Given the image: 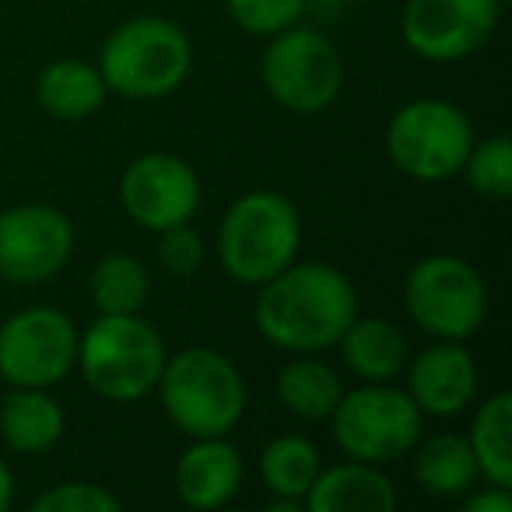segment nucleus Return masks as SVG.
I'll list each match as a JSON object with an SVG mask.
<instances>
[{
  "label": "nucleus",
  "mask_w": 512,
  "mask_h": 512,
  "mask_svg": "<svg viewBox=\"0 0 512 512\" xmlns=\"http://www.w3.org/2000/svg\"><path fill=\"white\" fill-rule=\"evenodd\" d=\"M355 316L358 292L351 278L323 260H292L256 288L253 302L260 337L288 355H323L337 348Z\"/></svg>",
  "instance_id": "f257e3e1"
},
{
  "label": "nucleus",
  "mask_w": 512,
  "mask_h": 512,
  "mask_svg": "<svg viewBox=\"0 0 512 512\" xmlns=\"http://www.w3.org/2000/svg\"><path fill=\"white\" fill-rule=\"evenodd\" d=\"M302 214L278 190H249L225 207L214 232V256L235 285L260 288L299 260Z\"/></svg>",
  "instance_id": "f03ea898"
},
{
  "label": "nucleus",
  "mask_w": 512,
  "mask_h": 512,
  "mask_svg": "<svg viewBox=\"0 0 512 512\" xmlns=\"http://www.w3.org/2000/svg\"><path fill=\"white\" fill-rule=\"evenodd\" d=\"M155 393L165 418L186 439L232 435L249 404V390L239 365L221 351L204 348V344H190V348H179L176 355L165 358Z\"/></svg>",
  "instance_id": "7ed1b4c3"
},
{
  "label": "nucleus",
  "mask_w": 512,
  "mask_h": 512,
  "mask_svg": "<svg viewBox=\"0 0 512 512\" xmlns=\"http://www.w3.org/2000/svg\"><path fill=\"white\" fill-rule=\"evenodd\" d=\"M193 67V43L183 25L162 15H141L116 25L99 53V74L109 95L158 102L183 88Z\"/></svg>",
  "instance_id": "20e7f679"
},
{
  "label": "nucleus",
  "mask_w": 512,
  "mask_h": 512,
  "mask_svg": "<svg viewBox=\"0 0 512 512\" xmlns=\"http://www.w3.org/2000/svg\"><path fill=\"white\" fill-rule=\"evenodd\" d=\"M165 341L141 313H99L78 337V365L85 386L113 404H137L162 376Z\"/></svg>",
  "instance_id": "39448f33"
},
{
  "label": "nucleus",
  "mask_w": 512,
  "mask_h": 512,
  "mask_svg": "<svg viewBox=\"0 0 512 512\" xmlns=\"http://www.w3.org/2000/svg\"><path fill=\"white\" fill-rule=\"evenodd\" d=\"M477 134L470 116L456 102L414 99L390 116L383 134L386 158L400 176L439 186L460 176Z\"/></svg>",
  "instance_id": "423d86ee"
},
{
  "label": "nucleus",
  "mask_w": 512,
  "mask_h": 512,
  "mask_svg": "<svg viewBox=\"0 0 512 512\" xmlns=\"http://www.w3.org/2000/svg\"><path fill=\"white\" fill-rule=\"evenodd\" d=\"M404 309L432 341L467 344L488 320V281L456 253H428L404 278Z\"/></svg>",
  "instance_id": "0eeeda50"
},
{
  "label": "nucleus",
  "mask_w": 512,
  "mask_h": 512,
  "mask_svg": "<svg viewBox=\"0 0 512 512\" xmlns=\"http://www.w3.org/2000/svg\"><path fill=\"white\" fill-rule=\"evenodd\" d=\"M327 421L344 456L376 467L411 456V449L425 435V414L397 383H362L355 390H344Z\"/></svg>",
  "instance_id": "6e6552de"
},
{
  "label": "nucleus",
  "mask_w": 512,
  "mask_h": 512,
  "mask_svg": "<svg viewBox=\"0 0 512 512\" xmlns=\"http://www.w3.org/2000/svg\"><path fill=\"white\" fill-rule=\"evenodd\" d=\"M260 78L281 109L309 116L330 109L344 92V60L334 39L299 22L267 39Z\"/></svg>",
  "instance_id": "1a4fd4ad"
},
{
  "label": "nucleus",
  "mask_w": 512,
  "mask_h": 512,
  "mask_svg": "<svg viewBox=\"0 0 512 512\" xmlns=\"http://www.w3.org/2000/svg\"><path fill=\"white\" fill-rule=\"evenodd\" d=\"M81 330L57 306H25L0 323V379L53 390L78 365Z\"/></svg>",
  "instance_id": "9d476101"
},
{
  "label": "nucleus",
  "mask_w": 512,
  "mask_h": 512,
  "mask_svg": "<svg viewBox=\"0 0 512 512\" xmlns=\"http://www.w3.org/2000/svg\"><path fill=\"white\" fill-rule=\"evenodd\" d=\"M78 232L60 207L29 200L0 211V281L43 285L71 264Z\"/></svg>",
  "instance_id": "9b49d317"
},
{
  "label": "nucleus",
  "mask_w": 512,
  "mask_h": 512,
  "mask_svg": "<svg viewBox=\"0 0 512 512\" xmlns=\"http://www.w3.org/2000/svg\"><path fill=\"white\" fill-rule=\"evenodd\" d=\"M502 11L498 0H407L400 11V36L414 57L456 64L474 57L495 36Z\"/></svg>",
  "instance_id": "f8f14e48"
},
{
  "label": "nucleus",
  "mask_w": 512,
  "mask_h": 512,
  "mask_svg": "<svg viewBox=\"0 0 512 512\" xmlns=\"http://www.w3.org/2000/svg\"><path fill=\"white\" fill-rule=\"evenodd\" d=\"M120 204L127 218L148 232L183 225L200 207V176L172 151H144L123 169Z\"/></svg>",
  "instance_id": "ddd939ff"
},
{
  "label": "nucleus",
  "mask_w": 512,
  "mask_h": 512,
  "mask_svg": "<svg viewBox=\"0 0 512 512\" xmlns=\"http://www.w3.org/2000/svg\"><path fill=\"white\" fill-rule=\"evenodd\" d=\"M404 390L425 418H456L477 400L481 372L463 341H432L407 358Z\"/></svg>",
  "instance_id": "4468645a"
},
{
  "label": "nucleus",
  "mask_w": 512,
  "mask_h": 512,
  "mask_svg": "<svg viewBox=\"0 0 512 512\" xmlns=\"http://www.w3.org/2000/svg\"><path fill=\"white\" fill-rule=\"evenodd\" d=\"M242 477H246V460L228 435L190 439V446L179 453L176 470H172L179 502L197 512L225 509L239 495Z\"/></svg>",
  "instance_id": "2eb2a0df"
},
{
  "label": "nucleus",
  "mask_w": 512,
  "mask_h": 512,
  "mask_svg": "<svg viewBox=\"0 0 512 512\" xmlns=\"http://www.w3.org/2000/svg\"><path fill=\"white\" fill-rule=\"evenodd\" d=\"M397 488L376 463L344 456V463L323 467L306 491V512H393Z\"/></svg>",
  "instance_id": "dca6fc26"
},
{
  "label": "nucleus",
  "mask_w": 512,
  "mask_h": 512,
  "mask_svg": "<svg viewBox=\"0 0 512 512\" xmlns=\"http://www.w3.org/2000/svg\"><path fill=\"white\" fill-rule=\"evenodd\" d=\"M344 358V369L358 383H397L411 358L407 334L386 316H362L348 323V330L337 341Z\"/></svg>",
  "instance_id": "f3484780"
},
{
  "label": "nucleus",
  "mask_w": 512,
  "mask_h": 512,
  "mask_svg": "<svg viewBox=\"0 0 512 512\" xmlns=\"http://www.w3.org/2000/svg\"><path fill=\"white\" fill-rule=\"evenodd\" d=\"M67 414L50 390L36 386H11L0 400V442L18 456L50 453L64 439Z\"/></svg>",
  "instance_id": "a211bd4d"
},
{
  "label": "nucleus",
  "mask_w": 512,
  "mask_h": 512,
  "mask_svg": "<svg viewBox=\"0 0 512 512\" xmlns=\"http://www.w3.org/2000/svg\"><path fill=\"white\" fill-rule=\"evenodd\" d=\"M106 99L109 88L99 74V64L85 57H57L36 78V102L53 120L81 123L99 113Z\"/></svg>",
  "instance_id": "6ab92c4d"
},
{
  "label": "nucleus",
  "mask_w": 512,
  "mask_h": 512,
  "mask_svg": "<svg viewBox=\"0 0 512 512\" xmlns=\"http://www.w3.org/2000/svg\"><path fill=\"white\" fill-rule=\"evenodd\" d=\"M414 463V481L421 491L435 498H460L470 488H477L481 470H477L474 449H470L467 435L439 432V435H421L418 446L411 449Z\"/></svg>",
  "instance_id": "aec40b11"
},
{
  "label": "nucleus",
  "mask_w": 512,
  "mask_h": 512,
  "mask_svg": "<svg viewBox=\"0 0 512 512\" xmlns=\"http://www.w3.org/2000/svg\"><path fill=\"white\" fill-rule=\"evenodd\" d=\"M274 393L281 407L299 421H327L344 397V379L320 355H295L288 365H281Z\"/></svg>",
  "instance_id": "412c9836"
},
{
  "label": "nucleus",
  "mask_w": 512,
  "mask_h": 512,
  "mask_svg": "<svg viewBox=\"0 0 512 512\" xmlns=\"http://www.w3.org/2000/svg\"><path fill=\"white\" fill-rule=\"evenodd\" d=\"M467 442L474 449L477 470L488 484L512 488V393L495 390L484 397L470 421Z\"/></svg>",
  "instance_id": "4be33fe9"
},
{
  "label": "nucleus",
  "mask_w": 512,
  "mask_h": 512,
  "mask_svg": "<svg viewBox=\"0 0 512 512\" xmlns=\"http://www.w3.org/2000/svg\"><path fill=\"white\" fill-rule=\"evenodd\" d=\"M88 299L99 313H141L151 299L148 264L134 253H106L88 281Z\"/></svg>",
  "instance_id": "5701e85b"
},
{
  "label": "nucleus",
  "mask_w": 512,
  "mask_h": 512,
  "mask_svg": "<svg viewBox=\"0 0 512 512\" xmlns=\"http://www.w3.org/2000/svg\"><path fill=\"white\" fill-rule=\"evenodd\" d=\"M323 470V453L306 435H274L260 453V481L271 495L302 498L313 488L316 474Z\"/></svg>",
  "instance_id": "b1692460"
},
{
  "label": "nucleus",
  "mask_w": 512,
  "mask_h": 512,
  "mask_svg": "<svg viewBox=\"0 0 512 512\" xmlns=\"http://www.w3.org/2000/svg\"><path fill=\"white\" fill-rule=\"evenodd\" d=\"M460 176L477 197L505 200L512 193V141L505 134H491L484 141H474Z\"/></svg>",
  "instance_id": "393cba45"
},
{
  "label": "nucleus",
  "mask_w": 512,
  "mask_h": 512,
  "mask_svg": "<svg viewBox=\"0 0 512 512\" xmlns=\"http://www.w3.org/2000/svg\"><path fill=\"white\" fill-rule=\"evenodd\" d=\"M306 15V0H228V18L235 29L253 39H271L292 29Z\"/></svg>",
  "instance_id": "a878e982"
},
{
  "label": "nucleus",
  "mask_w": 512,
  "mask_h": 512,
  "mask_svg": "<svg viewBox=\"0 0 512 512\" xmlns=\"http://www.w3.org/2000/svg\"><path fill=\"white\" fill-rule=\"evenodd\" d=\"M36 512H120L123 502L109 488L92 481H64L46 488L32 502Z\"/></svg>",
  "instance_id": "bb28decb"
},
{
  "label": "nucleus",
  "mask_w": 512,
  "mask_h": 512,
  "mask_svg": "<svg viewBox=\"0 0 512 512\" xmlns=\"http://www.w3.org/2000/svg\"><path fill=\"white\" fill-rule=\"evenodd\" d=\"M155 256L165 274H172V278H190V274H197L200 267H204L207 246L197 228H193L190 221H183V225H172L158 232Z\"/></svg>",
  "instance_id": "cd10ccee"
},
{
  "label": "nucleus",
  "mask_w": 512,
  "mask_h": 512,
  "mask_svg": "<svg viewBox=\"0 0 512 512\" xmlns=\"http://www.w3.org/2000/svg\"><path fill=\"white\" fill-rule=\"evenodd\" d=\"M463 498V512H512V491L498 488V484H488L484 491L470 488Z\"/></svg>",
  "instance_id": "c85d7f7f"
},
{
  "label": "nucleus",
  "mask_w": 512,
  "mask_h": 512,
  "mask_svg": "<svg viewBox=\"0 0 512 512\" xmlns=\"http://www.w3.org/2000/svg\"><path fill=\"white\" fill-rule=\"evenodd\" d=\"M15 505V470L0 460V512Z\"/></svg>",
  "instance_id": "c756f323"
},
{
  "label": "nucleus",
  "mask_w": 512,
  "mask_h": 512,
  "mask_svg": "<svg viewBox=\"0 0 512 512\" xmlns=\"http://www.w3.org/2000/svg\"><path fill=\"white\" fill-rule=\"evenodd\" d=\"M267 509H271V512H306V502H302V498L271 495V502H267Z\"/></svg>",
  "instance_id": "7c9ffc66"
},
{
  "label": "nucleus",
  "mask_w": 512,
  "mask_h": 512,
  "mask_svg": "<svg viewBox=\"0 0 512 512\" xmlns=\"http://www.w3.org/2000/svg\"><path fill=\"white\" fill-rule=\"evenodd\" d=\"M498 4H502V8H505V4H509V0H498Z\"/></svg>",
  "instance_id": "2f4dec72"
}]
</instances>
